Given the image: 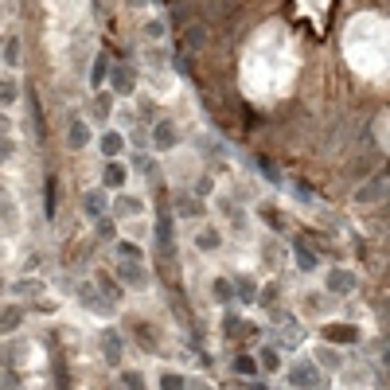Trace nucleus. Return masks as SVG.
Listing matches in <instances>:
<instances>
[{"label":"nucleus","instance_id":"f257e3e1","mask_svg":"<svg viewBox=\"0 0 390 390\" xmlns=\"http://www.w3.org/2000/svg\"><path fill=\"white\" fill-rule=\"evenodd\" d=\"M153 145L156 148H176L180 145V133L172 121H156V129H153Z\"/></svg>","mask_w":390,"mask_h":390},{"label":"nucleus","instance_id":"f03ea898","mask_svg":"<svg viewBox=\"0 0 390 390\" xmlns=\"http://www.w3.org/2000/svg\"><path fill=\"white\" fill-rule=\"evenodd\" d=\"M121 281H125V285H148V273L145 270H140V262L137 258H129L125 265H121Z\"/></svg>","mask_w":390,"mask_h":390},{"label":"nucleus","instance_id":"7ed1b4c3","mask_svg":"<svg viewBox=\"0 0 390 390\" xmlns=\"http://www.w3.org/2000/svg\"><path fill=\"white\" fill-rule=\"evenodd\" d=\"M324 339H332V344H355V339H359V328H347V324H328V328H324Z\"/></svg>","mask_w":390,"mask_h":390},{"label":"nucleus","instance_id":"20e7f679","mask_svg":"<svg viewBox=\"0 0 390 390\" xmlns=\"http://www.w3.org/2000/svg\"><path fill=\"white\" fill-rule=\"evenodd\" d=\"M289 383L293 386H320V379L309 363H301V367H289Z\"/></svg>","mask_w":390,"mask_h":390},{"label":"nucleus","instance_id":"39448f33","mask_svg":"<svg viewBox=\"0 0 390 390\" xmlns=\"http://www.w3.org/2000/svg\"><path fill=\"white\" fill-rule=\"evenodd\" d=\"M328 289H332V293H351V289H355V277H351L347 270H332V273H328Z\"/></svg>","mask_w":390,"mask_h":390},{"label":"nucleus","instance_id":"423d86ee","mask_svg":"<svg viewBox=\"0 0 390 390\" xmlns=\"http://www.w3.org/2000/svg\"><path fill=\"white\" fill-rule=\"evenodd\" d=\"M379 192H386V168L379 172L367 188H359V195H355V199H359V203H371V199H379Z\"/></svg>","mask_w":390,"mask_h":390},{"label":"nucleus","instance_id":"0eeeda50","mask_svg":"<svg viewBox=\"0 0 390 390\" xmlns=\"http://www.w3.org/2000/svg\"><path fill=\"white\" fill-rule=\"evenodd\" d=\"M102 339H106V363H113V367H118V363H121V336L113 328H106Z\"/></svg>","mask_w":390,"mask_h":390},{"label":"nucleus","instance_id":"6e6552de","mask_svg":"<svg viewBox=\"0 0 390 390\" xmlns=\"http://www.w3.org/2000/svg\"><path fill=\"white\" fill-rule=\"evenodd\" d=\"M203 43H207V28H203V24H192V28H184V47H188V51H199Z\"/></svg>","mask_w":390,"mask_h":390},{"label":"nucleus","instance_id":"1a4fd4ad","mask_svg":"<svg viewBox=\"0 0 390 390\" xmlns=\"http://www.w3.org/2000/svg\"><path fill=\"white\" fill-rule=\"evenodd\" d=\"M106 207H110V199H106V192H90V195H86V215H90V219L106 215Z\"/></svg>","mask_w":390,"mask_h":390},{"label":"nucleus","instance_id":"9d476101","mask_svg":"<svg viewBox=\"0 0 390 390\" xmlns=\"http://www.w3.org/2000/svg\"><path fill=\"white\" fill-rule=\"evenodd\" d=\"M106 78H110V59H106V55H98V59H94V71H90V86L102 90Z\"/></svg>","mask_w":390,"mask_h":390},{"label":"nucleus","instance_id":"9b49d317","mask_svg":"<svg viewBox=\"0 0 390 390\" xmlns=\"http://www.w3.org/2000/svg\"><path fill=\"white\" fill-rule=\"evenodd\" d=\"M293 250H297V265H301V270H317V254H312L301 238H293Z\"/></svg>","mask_w":390,"mask_h":390},{"label":"nucleus","instance_id":"f8f14e48","mask_svg":"<svg viewBox=\"0 0 390 390\" xmlns=\"http://www.w3.org/2000/svg\"><path fill=\"white\" fill-rule=\"evenodd\" d=\"M24 324V312L20 309H0V332H16Z\"/></svg>","mask_w":390,"mask_h":390},{"label":"nucleus","instance_id":"ddd939ff","mask_svg":"<svg viewBox=\"0 0 390 390\" xmlns=\"http://www.w3.org/2000/svg\"><path fill=\"white\" fill-rule=\"evenodd\" d=\"M102 184H106V188H121V184H125V168H121V164H106Z\"/></svg>","mask_w":390,"mask_h":390},{"label":"nucleus","instance_id":"4468645a","mask_svg":"<svg viewBox=\"0 0 390 390\" xmlns=\"http://www.w3.org/2000/svg\"><path fill=\"white\" fill-rule=\"evenodd\" d=\"M110 74H113V86H118L121 94H129V90H133V74H129V66H110Z\"/></svg>","mask_w":390,"mask_h":390},{"label":"nucleus","instance_id":"2eb2a0df","mask_svg":"<svg viewBox=\"0 0 390 390\" xmlns=\"http://www.w3.org/2000/svg\"><path fill=\"white\" fill-rule=\"evenodd\" d=\"M98 289L106 293V301H110V304H118V301H121V289H118V281H113V277H106V273L98 277Z\"/></svg>","mask_w":390,"mask_h":390},{"label":"nucleus","instance_id":"dca6fc26","mask_svg":"<svg viewBox=\"0 0 390 390\" xmlns=\"http://www.w3.org/2000/svg\"><path fill=\"white\" fill-rule=\"evenodd\" d=\"M16 293H20V297H39V293H43V281L24 277V281H16Z\"/></svg>","mask_w":390,"mask_h":390},{"label":"nucleus","instance_id":"f3484780","mask_svg":"<svg viewBox=\"0 0 390 390\" xmlns=\"http://www.w3.org/2000/svg\"><path fill=\"white\" fill-rule=\"evenodd\" d=\"M235 371H238V375H258V359H254V355H238Z\"/></svg>","mask_w":390,"mask_h":390},{"label":"nucleus","instance_id":"a211bd4d","mask_svg":"<svg viewBox=\"0 0 390 390\" xmlns=\"http://www.w3.org/2000/svg\"><path fill=\"white\" fill-rule=\"evenodd\" d=\"M86 140H90V129L82 125V121H74V125H71V148H82Z\"/></svg>","mask_w":390,"mask_h":390},{"label":"nucleus","instance_id":"6ab92c4d","mask_svg":"<svg viewBox=\"0 0 390 390\" xmlns=\"http://www.w3.org/2000/svg\"><path fill=\"white\" fill-rule=\"evenodd\" d=\"M110 110H113V98L110 94H98L94 98V118H110Z\"/></svg>","mask_w":390,"mask_h":390},{"label":"nucleus","instance_id":"aec40b11","mask_svg":"<svg viewBox=\"0 0 390 390\" xmlns=\"http://www.w3.org/2000/svg\"><path fill=\"white\" fill-rule=\"evenodd\" d=\"M102 153L106 156H118L121 153V137H118V133H106V137H102Z\"/></svg>","mask_w":390,"mask_h":390},{"label":"nucleus","instance_id":"412c9836","mask_svg":"<svg viewBox=\"0 0 390 390\" xmlns=\"http://www.w3.org/2000/svg\"><path fill=\"white\" fill-rule=\"evenodd\" d=\"M16 102V82L0 78V106H12Z\"/></svg>","mask_w":390,"mask_h":390},{"label":"nucleus","instance_id":"4be33fe9","mask_svg":"<svg viewBox=\"0 0 390 390\" xmlns=\"http://www.w3.org/2000/svg\"><path fill=\"white\" fill-rule=\"evenodd\" d=\"M215 297H219V301L227 304L230 297H235V289H230V281H215Z\"/></svg>","mask_w":390,"mask_h":390},{"label":"nucleus","instance_id":"5701e85b","mask_svg":"<svg viewBox=\"0 0 390 390\" xmlns=\"http://www.w3.org/2000/svg\"><path fill=\"white\" fill-rule=\"evenodd\" d=\"M160 386H168V390H180V386H184V375H176V371H168V375H160Z\"/></svg>","mask_w":390,"mask_h":390},{"label":"nucleus","instance_id":"b1692460","mask_svg":"<svg viewBox=\"0 0 390 390\" xmlns=\"http://www.w3.org/2000/svg\"><path fill=\"white\" fill-rule=\"evenodd\" d=\"M262 363H265L270 371H277V367H281V359H277V351H273V347H262Z\"/></svg>","mask_w":390,"mask_h":390},{"label":"nucleus","instance_id":"393cba45","mask_svg":"<svg viewBox=\"0 0 390 390\" xmlns=\"http://www.w3.org/2000/svg\"><path fill=\"white\" fill-rule=\"evenodd\" d=\"M16 59H20V43H16V39H8V43H4V63L16 66Z\"/></svg>","mask_w":390,"mask_h":390},{"label":"nucleus","instance_id":"a878e982","mask_svg":"<svg viewBox=\"0 0 390 390\" xmlns=\"http://www.w3.org/2000/svg\"><path fill=\"white\" fill-rule=\"evenodd\" d=\"M118 254L121 258H137L140 262V246H133V242H118Z\"/></svg>","mask_w":390,"mask_h":390},{"label":"nucleus","instance_id":"bb28decb","mask_svg":"<svg viewBox=\"0 0 390 390\" xmlns=\"http://www.w3.org/2000/svg\"><path fill=\"white\" fill-rule=\"evenodd\" d=\"M199 246H203V250H215V246H219V235H215V230H203V235H199Z\"/></svg>","mask_w":390,"mask_h":390},{"label":"nucleus","instance_id":"cd10ccee","mask_svg":"<svg viewBox=\"0 0 390 390\" xmlns=\"http://www.w3.org/2000/svg\"><path fill=\"white\" fill-rule=\"evenodd\" d=\"M222 328H227L230 336H238V332H242V324H238V317H235V312H227V320H222Z\"/></svg>","mask_w":390,"mask_h":390},{"label":"nucleus","instance_id":"c85d7f7f","mask_svg":"<svg viewBox=\"0 0 390 390\" xmlns=\"http://www.w3.org/2000/svg\"><path fill=\"white\" fill-rule=\"evenodd\" d=\"M98 235H102V238H113V222L102 219V215H98Z\"/></svg>","mask_w":390,"mask_h":390},{"label":"nucleus","instance_id":"c756f323","mask_svg":"<svg viewBox=\"0 0 390 390\" xmlns=\"http://www.w3.org/2000/svg\"><path fill=\"white\" fill-rule=\"evenodd\" d=\"M118 207H121V211H125V215H137V211H140V199H121Z\"/></svg>","mask_w":390,"mask_h":390},{"label":"nucleus","instance_id":"7c9ffc66","mask_svg":"<svg viewBox=\"0 0 390 390\" xmlns=\"http://www.w3.org/2000/svg\"><path fill=\"white\" fill-rule=\"evenodd\" d=\"M121 383L125 386H145V379H140V371H129V375H121Z\"/></svg>","mask_w":390,"mask_h":390},{"label":"nucleus","instance_id":"2f4dec72","mask_svg":"<svg viewBox=\"0 0 390 390\" xmlns=\"http://www.w3.org/2000/svg\"><path fill=\"white\" fill-rule=\"evenodd\" d=\"M47 215H55V180H47Z\"/></svg>","mask_w":390,"mask_h":390},{"label":"nucleus","instance_id":"473e14b6","mask_svg":"<svg viewBox=\"0 0 390 390\" xmlns=\"http://www.w3.org/2000/svg\"><path fill=\"white\" fill-rule=\"evenodd\" d=\"M258 164H262V172H265V176H270V180H281V176H277V168H273V164L265 160V156H258Z\"/></svg>","mask_w":390,"mask_h":390},{"label":"nucleus","instance_id":"72a5a7b5","mask_svg":"<svg viewBox=\"0 0 390 390\" xmlns=\"http://www.w3.org/2000/svg\"><path fill=\"white\" fill-rule=\"evenodd\" d=\"M273 301H277V285H270V289L262 293V304H273Z\"/></svg>","mask_w":390,"mask_h":390},{"label":"nucleus","instance_id":"f704fd0d","mask_svg":"<svg viewBox=\"0 0 390 390\" xmlns=\"http://www.w3.org/2000/svg\"><path fill=\"white\" fill-rule=\"evenodd\" d=\"M8 153H12V145H8V140H0V160H4Z\"/></svg>","mask_w":390,"mask_h":390}]
</instances>
